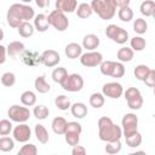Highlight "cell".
<instances>
[{
  "label": "cell",
  "mask_w": 155,
  "mask_h": 155,
  "mask_svg": "<svg viewBox=\"0 0 155 155\" xmlns=\"http://www.w3.org/2000/svg\"><path fill=\"white\" fill-rule=\"evenodd\" d=\"M82 132V127L79 122L76 121H70L68 122L67 125V130H65V142L71 145V147H75L79 144L80 142V134Z\"/></svg>",
  "instance_id": "4"
},
{
  "label": "cell",
  "mask_w": 155,
  "mask_h": 155,
  "mask_svg": "<svg viewBox=\"0 0 155 155\" xmlns=\"http://www.w3.org/2000/svg\"><path fill=\"white\" fill-rule=\"evenodd\" d=\"M34 131H35V136H36V139L39 140V143L46 144L48 142V132H47V130L45 128L44 125H40V124L35 125Z\"/></svg>",
  "instance_id": "27"
},
{
  "label": "cell",
  "mask_w": 155,
  "mask_h": 155,
  "mask_svg": "<svg viewBox=\"0 0 155 155\" xmlns=\"http://www.w3.org/2000/svg\"><path fill=\"white\" fill-rule=\"evenodd\" d=\"M21 1H23V2H30L31 0H21Z\"/></svg>",
  "instance_id": "51"
},
{
  "label": "cell",
  "mask_w": 155,
  "mask_h": 155,
  "mask_svg": "<svg viewBox=\"0 0 155 155\" xmlns=\"http://www.w3.org/2000/svg\"><path fill=\"white\" fill-rule=\"evenodd\" d=\"M102 92L104 96L109 97V98H113V99H117L122 96L124 93V88H122V85L116 82V81H113V82H107L103 85L102 87Z\"/></svg>",
  "instance_id": "12"
},
{
  "label": "cell",
  "mask_w": 155,
  "mask_h": 155,
  "mask_svg": "<svg viewBox=\"0 0 155 155\" xmlns=\"http://www.w3.org/2000/svg\"><path fill=\"white\" fill-rule=\"evenodd\" d=\"M54 104H56V107H57L59 110H68V109L71 107L69 98H68L67 96H64V94H61V96L56 97Z\"/></svg>",
  "instance_id": "35"
},
{
  "label": "cell",
  "mask_w": 155,
  "mask_h": 155,
  "mask_svg": "<svg viewBox=\"0 0 155 155\" xmlns=\"http://www.w3.org/2000/svg\"><path fill=\"white\" fill-rule=\"evenodd\" d=\"M64 52H65V56L70 59H75V58H79L81 57L82 54V47L76 44V42H70L65 46L64 48Z\"/></svg>",
  "instance_id": "16"
},
{
  "label": "cell",
  "mask_w": 155,
  "mask_h": 155,
  "mask_svg": "<svg viewBox=\"0 0 155 155\" xmlns=\"http://www.w3.org/2000/svg\"><path fill=\"white\" fill-rule=\"evenodd\" d=\"M153 17H154V19H155V12H154V15H153Z\"/></svg>",
  "instance_id": "52"
},
{
  "label": "cell",
  "mask_w": 155,
  "mask_h": 155,
  "mask_svg": "<svg viewBox=\"0 0 155 155\" xmlns=\"http://www.w3.org/2000/svg\"><path fill=\"white\" fill-rule=\"evenodd\" d=\"M7 115H8L10 120L21 124V122H25V121L29 120L30 110L27 108V105L25 107H21V105L15 104V105L10 107V109L7 110Z\"/></svg>",
  "instance_id": "7"
},
{
  "label": "cell",
  "mask_w": 155,
  "mask_h": 155,
  "mask_svg": "<svg viewBox=\"0 0 155 155\" xmlns=\"http://www.w3.org/2000/svg\"><path fill=\"white\" fill-rule=\"evenodd\" d=\"M17 30H18V34H19L22 38H29V36H31V35L34 34L35 27H34L30 22L24 21V22H22V23L19 24V27L17 28Z\"/></svg>",
  "instance_id": "22"
},
{
  "label": "cell",
  "mask_w": 155,
  "mask_h": 155,
  "mask_svg": "<svg viewBox=\"0 0 155 155\" xmlns=\"http://www.w3.org/2000/svg\"><path fill=\"white\" fill-rule=\"evenodd\" d=\"M91 6L93 12H96L102 19H111L116 13V2L115 0H92Z\"/></svg>",
  "instance_id": "3"
},
{
  "label": "cell",
  "mask_w": 155,
  "mask_h": 155,
  "mask_svg": "<svg viewBox=\"0 0 155 155\" xmlns=\"http://www.w3.org/2000/svg\"><path fill=\"white\" fill-rule=\"evenodd\" d=\"M133 30L137 34H140V35L144 34V33H147V30H148V23H147V21L143 19V18H137L134 21V23H133Z\"/></svg>",
  "instance_id": "38"
},
{
  "label": "cell",
  "mask_w": 155,
  "mask_h": 155,
  "mask_svg": "<svg viewBox=\"0 0 155 155\" xmlns=\"http://www.w3.org/2000/svg\"><path fill=\"white\" fill-rule=\"evenodd\" d=\"M154 94H155V87H154Z\"/></svg>",
  "instance_id": "53"
},
{
  "label": "cell",
  "mask_w": 155,
  "mask_h": 155,
  "mask_svg": "<svg viewBox=\"0 0 155 155\" xmlns=\"http://www.w3.org/2000/svg\"><path fill=\"white\" fill-rule=\"evenodd\" d=\"M125 140H126V144H127L128 147H131V148H137V147H139V145L142 144L143 138H142V134L137 131V132H134L133 134H131V136H128V137H125Z\"/></svg>",
  "instance_id": "32"
},
{
  "label": "cell",
  "mask_w": 155,
  "mask_h": 155,
  "mask_svg": "<svg viewBox=\"0 0 155 155\" xmlns=\"http://www.w3.org/2000/svg\"><path fill=\"white\" fill-rule=\"evenodd\" d=\"M147 46V41L142 36H134L131 39V48L133 51H143Z\"/></svg>",
  "instance_id": "36"
},
{
  "label": "cell",
  "mask_w": 155,
  "mask_h": 155,
  "mask_svg": "<svg viewBox=\"0 0 155 155\" xmlns=\"http://www.w3.org/2000/svg\"><path fill=\"white\" fill-rule=\"evenodd\" d=\"M68 75H69V74H68V71H67L65 68L58 67V68H54L53 71H52V80H53L54 82H57V84H62V82L67 79Z\"/></svg>",
  "instance_id": "29"
},
{
  "label": "cell",
  "mask_w": 155,
  "mask_h": 155,
  "mask_svg": "<svg viewBox=\"0 0 155 155\" xmlns=\"http://www.w3.org/2000/svg\"><path fill=\"white\" fill-rule=\"evenodd\" d=\"M48 22H50V25H52L56 30L58 31H64L68 29L69 27V21L67 18V16L64 15V12L62 11H58V10H53L48 16Z\"/></svg>",
  "instance_id": "5"
},
{
  "label": "cell",
  "mask_w": 155,
  "mask_h": 155,
  "mask_svg": "<svg viewBox=\"0 0 155 155\" xmlns=\"http://www.w3.org/2000/svg\"><path fill=\"white\" fill-rule=\"evenodd\" d=\"M93 13V10H92V6L91 4H87V2H82L80 5H78V8H76V16L79 18H88L91 17V15Z\"/></svg>",
  "instance_id": "23"
},
{
  "label": "cell",
  "mask_w": 155,
  "mask_h": 155,
  "mask_svg": "<svg viewBox=\"0 0 155 155\" xmlns=\"http://www.w3.org/2000/svg\"><path fill=\"white\" fill-rule=\"evenodd\" d=\"M35 17L34 8L25 4H12L7 11V23L11 28H18L24 21H30Z\"/></svg>",
  "instance_id": "1"
},
{
  "label": "cell",
  "mask_w": 155,
  "mask_h": 155,
  "mask_svg": "<svg viewBox=\"0 0 155 155\" xmlns=\"http://www.w3.org/2000/svg\"><path fill=\"white\" fill-rule=\"evenodd\" d=\"M67 125H68V121L62 117V116H57L52 120V130L56 134H64L65 133V130H67Z\"/></svg>",
  "instance_id": "20"
},
{
  "label": "cell",
  "mask_w": 155,
  "mask_h": 155,
  "mask_svg": "<svg viewBox=\"0 0 155 155\" xmlns=\"http://www.w3.org/2000/svg\"><path fill=\"white\" fill-rule=\"evenodd\" d=\"M99 38L94 34H87L84 36L82 39V47L86 48V50H90V51H93L96 50L98 46H99Z\"/></svg>",
  "instance_id": "18"
},
{
  "label": "cell",
  "mask_w": 155,
  "mask_h": 155,
  "mask_svg": "<svg viewBox=\"0 0 155 155\" xmlns=\"http://www.w3.org/2000/svg\"><path fill=\"white\" fill-rule=\"evenodd\" d=\"M61 86L68 92H79L84 87V79L79 74H69Z\"/></svg>",
  "instance_id": "9"
},
{
  "label": "cell",
  "mask_w": 155,
  "mask_h": 155,
  "mask_svg": "<svg viewBox=\"0 0 155 155\" xmlns=\"http://www.w3.org/2000/svg\"><path fill=\"white\" fill-rule=\"evenodd\" d=\"M30 137H31V130L27 124L21 122L19 125H17L13 128V138H15V140H17L19 143H27L30 139Z\"/></svg>",
  "instance_id": "13"
},
{
  "label": "cell",
  "mask_w": 155,
  "mask_h": 155,
  "mask_svg": "<svg viewBox=\"0 0 155 155\" xmlns=\"http://www.w3.org/2000/svg\"><path fill=\"white\" fill-rule=\"evenodd\" d=\"M125 98H126V102H127L128 108H131L133 110H138L143 105L142 93L136 87H128L126 90V92H125Z\"/></svg>",
  "instance_id": "8"
},
{
  "label": "cell",
  "mask_w": 155,
  "mask_h": 155,
  "mask_svg": "<svg viewBox=\"0 0 155 155\" xmlns=\"http://www.w3.org/2000/svg\"><path fill=\"white\" fill-rule=\"evenodd\" d=\"M149 71H150V68H149L148 65H145V64H139V65H137V67L134 68V71H133V73H134V76H136L138 80L144 81V80L147 79Z\"/></svg>",
  "instance_id": "34"
},
{
  "label": "cell",
  "mask_w": 155,
  "mask_h": 155,
  "mask_svg": "<svg viewBox=\"0 0 155 155\" xmlns=\"http://www.w3.org/2000/svg\"><path fill=\"white\" fill-rule=\"evenodd\" d=\"M23 62L29 65V67H34L36 64H40L42 63L41 62V56H39L36 52L34 51H24L23 52Z\"/></svg>",
  "instance_id": "19"
},
{
  "label": "cell",
  "mask_w": 155,
  "mask_h": 155,
  "mask_svg": "<svg viewBox=\"0 0 155 155\" xmlns=\"http://www.w3.org/2000/svg\"><path fill=\"white\" fill-rule=\"evenodd\" d=\"M105 35L111 39L116 44H125L128 40V33L127 30H125L124 28L116 25V24H109L105 29Z\"/></svg>",
  "instance_id": "6"
},
{
  "label": "cell",
  "mask_w": 155,
  "mask_h": 155,
  "mask_svg": "<svg viewBox=\"0 0 155 155\" xmlns=\"http://www.w3.org/2000/svg\"><path fill=\"white\" fill-rule=\"evenodd\" d=\"M33 113H34V116H35L38 120H45V119L48 116L50 110H48V108L45 107V105H36V107H34Z\"/></svg>",
  "instance_id": "39"
},
{
  "label": "cell",
  "mask_w": 155,
  "mask_h": 155,
  "mask_svg": "<svg viewBox=\"0 0 155 155\" xmlns=\"http://www.w3.org/2000/svg\"><path fill=\"white\" fill-rule=\"evenodd\" d=\"M34 27L40 33H44L50 27V22H48V18L47 16H45L44 13H39L34 17Z\"/></svg>",
  "instance_id": "17"
},
{
  "label": "cell",
  "mask_w": 155,
  "mask_h": 155,
  "mask_svg": "<svg viewBox=\"0 0 155 155\" xmlns=\"http://www.w3.org/2000/svg\"><path fill=\"white\" fill-rule=\"evenodd\" d=\"M98 130H99V139L103 142H113L119 140L122 136V128L113 122L110 117L103 116L98 120Z\"/></svg>",
  "instance_id": "2"
},
{
  "label": "cell",
  "mask_w": 155,
  "mask_h": 155,
  "mask_svg": "<svg viewBox=\"0 0 155 155\" xmlns=\"http://www.w3.org/2000/svg\"><path fill=\"white\" fill-rule=\"evenodd\" d=\"M21 102H22L23 105L31 107L36 103V94L33 91H24L21 94Z\"/></svg>",
  "instance_id": "30"
},
{
  "label": "cell",
  "mask_w": 155,
  "mask_h": 155,
  "mask_svg": "<svg viewBox=\"0 0 155 155\" xmlns=\"http://www.w3.org/2000/svg\"><path fill=\"white\" fill-rule=\"evenodd\" d=\"M139 11L145 17L153 16L154 12H155V1H153V0H145V1H143L140 4V6H139Z\"/></svg>",
  "instance_id": "26"
},
{
  "label": "cell",
  "mask_w": 155,
  "mask_h": 155,
  "mask_svg": "<svg viewBox=\"0 0 155 155\" xmlns=\"http://www.w3.org/2000/svg\"><path fill=\"white\" fill-rule=\"evenodd\" d=\"M41 62L42 64H45L48 68H52L54 65H57L61 62V57L59 53L54 50H46L41 53Z\"/></svg>",
  "instance_id": "14"
},
{
  "label": "cell",
  "mask_w": 155,
  "mask_h": 155,
  "mask_svg": "<svg viewBox=\"0 0 155 155\" xmlns=\"http://www.w3.org/2000/svg\"><path fill=\"white\" fill-rule=\"evenodd\" d=\"M70 110H71L73 116H75L78 119H82V117H85L87 115V107L84 103H81V102L74 103L70 107Z\"/></svg>",
  "instance_id": "25"
},
{
  "label": "cell",
  "mask_w": 155,
  "mask_h": 155,
  "mask_svg": "<svg viewBox=\"0 0 155 155\" xmlns=\"http://www.w3.org/2000/svg\"><path fill=\"white\" fill-rule=\"evenodd\" d=\"M114 67H115V62L113 61H104L101 63V73L105 76H111L113 71H114Z\"/></svg>",
  "instance_id": "40"
},
{
  "label": "cell",
  "mask_w": 155,
  "mask_h": 155,
  "mask_svg": "<svg viewBox=\"0 0 155 155\" xmlns=\"http://www.w3.org/2000/svg\"><path fill=\"white\" fill-rule=\"evenodd\" d=\"M104 94L103 93H99V92H96V93H92L91 97H90V105L98 109V108H102L104 105Z\"/></svg>",
  "instance_id": "31"
},
{
  "label": "cell",
  "mask_w": 155,
  "mask_h": 155,
  "mask_svg": "<svg viewBox=\"0 0 155 155\" xmlns=\"http://www.w3.org/2000/svg\"><path fill=\"white\" fill-rule=\"evenodd\" d=\"M13 139H15V138H13ZM13 139L10 138V137L2 136V137L0 138V150H1V151H5V153L11 151V150L15 148V142H13Z\"/></svg>",
  "instance_id": "37"
},
{
  "label": "cell",
  "mask_w": 155,
  "mask_h": 155,
  "mask_svg": "<svg viewBox=\"0 0 155 155\" xmlns=\"http://www.w3.org/2000/svg\"><path fill=\"white\" fill-rule=\"evenodd\" d=\"M12 131V124L10 120H1L0 121V134L1 136H7Z\"/></svg>",
  "instance_id": "44"
},
{
  "label": "cell",
  "mask_w": 155,
  "mask_h": 155,
  "mask_svg": "<svg viewBox=\"0 0 155 155\" xmlns=\"http://www.w3.org/2000/svg\"><path fill=\"white\" fill-rule=\"evenodd\" d=\"M125 75V67L122 64V62H115V67H114V71L111 74V78L119 79L122 78Z\"/></svg>",
  "instance_id": "45"
},
{
  "label": "cell",
  "mask_w": 155,
  "mask_h": 155,
  "mask_svg": "<svg viewBox=\"0 0 155 155\" xmlns=\"http://www.w3.org/2000/svg\"><path fill=\"white\" fill-rule=\"evenodd\" d=\"M133 54H134L133 50L131 47H127V46L126 47H121L116 53L117 59L120 62H131L132 58H133Z\"/></svg>",
  "instance_id": "28"
},
{
  "label": "cell",
  "mask_w": 155,
  "mask_h": 155,
  "mask_svg": "<svg viewBox=\"0 0 155 155\" xmlns=\"http://www.w3.org/2000/svg\"><path fill=\"white\" fill-rule=\"evenodd\" d=\"M105 153L107 154H117L121 150V142L119 140H113V142H107L105 145Z\"/></svg>",
  "instance_id": "41"
},
{
  "label": "cell",
  "mask_w": 155,
  "mask_h": 155,
  "mask_svg": "<svg viewBox=\"0 0 155 155\" xmlns=\"http://www.w3.org/2000/svg\"><path fill=\"white\" fill-rule=\"evenodd\" d=\"M34 87L35 90L39 92V93H47L50 90H51V86L50 84L46 81L45 76L41 75V76H38L34 81Z\"/></svg>",
  "instance_id": "24"
},
{
  "label": "cell",
  "mask_w": 155,
  "mask_h": 155,
  "mask_svg": "<svg viewBox=\"0 0 155 155\" xmlns=\"http://www.w3.org/2000/svg\"><path fill=\"white\" fill-rule=\"evenodd\" d=\"M121 126H122V134L124 137H128L137 132V126H138V117L136 114L128 113L125 114L122 120H121Z\"/></svg>",
  "instance_id": "10"
},
{
  "label": "cell",
  "mask_w": 155,
  "mask_h": 155,
  "mask_svg": "<svg viewBox=\"0 0 155 155\" xmlns=\"http://www.w3.org/2000/svg\"><path fill=\"white\" fill-rule=\"evenodd\" d=\"M80 62L84 67H87V68L97 67V65H101V63L103 62V54L101 52L90 51V52H86V53L81 54Z\"/></svg>",
  "instance_id": "11"
},
{
  "label": "cell",
  "mask_w": 155,
  "mask_h": 155,
  "mask_svg": "<svg viewBox=\"0 0 155 155\" xmlns=\"http://www.w3.org/2000/svg\"><path fill=\"white\" fill-rule=\"evenodd\" d=\"M144 82H145V85L149 86V87H153V88L155 87V69H150V71H149L147 79L144 80Z\"/></svg>",
  "instance_id": "46"
},
{
  "label": "cell",
  "mask_w": 155,
  "mask_h": 155,
  "mask_svg": "<svg viewBox=\"0 0 155 155\" xmlns=\"http://www.w3.org/2000/svg\"><path fill=\"white\" fill-rule=\"evenodd\" d=\"M0 51H1V59H0V63L2 64V63H5V61H6V52H7V48H6L4 45H1V46H0Z\"/></svg>",
  "instance_id": "48"
},
{
  "label": "cell",
  "mask_w": 155,
  "mask_h": 155,
  "mask_svg": "<svg viewBox=\"0 0 155 155\" xmlns=\"http://www.w3.org/2000/svg\"><path fill=\"white\" fill-rule=\"evenodd\" d=\"M71 154L73 155H85L86 154V149L82 147V145H75L73 147V150H71Z\"/></svg>",
  "instance_id": "47"
},
{
  "label": "cell",
  "mask_w": 155,
  "mask_h": 155,
  "mask_svg": "<svg viewBox=\"0 0 155 155\" xmlns=\"http://www.w3.org/2000/svg\"><path fill=\"white\" fill-rule=\"evenodd\" d=\"M115 2L119 7H124V6H128L131 0H115Z\"/></svg>",
  "instance_id": "50"
},
{
  "label": "cell",
  "mask_w": 155,
  "mask_h": 155,
  "mask_svg": "<svg viewBox=\"0 0 155 155\" xmlns=\"http://www.w3.org/2000/svg\"><path fill=\"white\" fill-rule=\"evenodd\" d=\"M1 84L6 87H11L16 84V75L11 71H6L1 76Z\"/></svg>",
  "instance_id": "42"
},
{
  "label": "cell",
  "mask_w": 155,
  "mask_h": 155,
  "mask_svg": "<svg viewBox=\"0 0 155 155\" xmlns=\"http://www.w3.org/2000/svg\"><path fill=\"white\" fill-rule=\"evenodd\" d=\"M117 16H119L120 21L130 22V21L133 19V11L130 6H124V7H120V10L117 12Z\"/></svg>",
  "instance_id": "33"
},
{
  "label": "cell",
  "mask_w": 155,
  "mask_h": 155,
  "mask_svg": "<svg viewBox=\"0 0 155 155\" xmlns=\"http://www.w3.org/2000/svg\"><path fill=\"white\" fill-rule=\"evenodd\" d=\"M38 149L34 144L31 143H27L24 144L19 150H18V155H36Z\"/></svg>",
  "instance_id": "43"
},
{
  "label": "cell",
  "mask_w": 155,
  "mask_h": 155,
  "mask_svg": "<svg viewBox=\"0 0 155 155\" xmlns=\"http://www.w3.org/2000/svg\"><path fill=\"white\" fill-rule=\"evenodd\" d=\"M78 8V1L76 0H57L56 1V10L62 12L71 13L76 11Z\"/></svg>",
  "instance_id": "15"
},
{
  "label": "cell",
  "mask_w": 155,
  "mask_h": 155,
  "mask_svg": "<svg viewBox=\"0 0 155 155\" xmlns=\"http://www.w3.org/2000/svg\"><path fill=\"white\" fill-rule=\"evenodd\" d=\"M35 2L40 8H45L50 5V0H35Z\"/></svg>",
  "instance_id": "49"
},
{
  "label": "cell",
  "mask_w": 155,
  "mask_h": 155,
  "mask_svg": "<svg viewBox=\"0 0 155 155\" xmlns=\"http://www.w3.org/2000/svg\"><path fill=\"white\" fill-rule=\"evenodd\" d=\"M7 53L10 57H17L18 54L23 53L25 51V46L21 41H12L7 45Z\"/></svg>",
  "instance_id": "21"
}]
</instances>
